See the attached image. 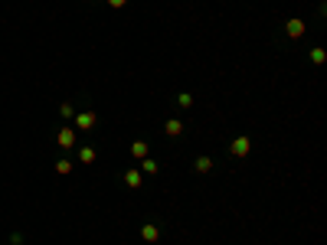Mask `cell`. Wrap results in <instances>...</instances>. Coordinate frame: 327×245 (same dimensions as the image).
I'll use <instances>...</instances> for the list:
<instances>
[{
    "label": "cell",
    "mask_w": 327,
    "mask_h": 245,
    "mask_svg": "<svg viewBox=\"0 0 327 245\" xmlns=\"http://www.w3.org/2000/svg\"><path fill=\"white\" fill-rule=\"evenodd\" d=\"M282 33H285V39H301L304 33H308V20H301V17H288V20H282Z\"/></svg>",
    "instance_id": "1"
},
{
    "label": "cell",
    "mask_w": 327,
    "mask_h": 245,
    "mask_svg": "<svg viewBox=\"0 0 327 245\" xmlns=\"http://www.w3.org/2000/svg\"><path fill=\"white\" fill-rule=\"evenodd\" d=\"M249 151H252V137H249V134H239V137H232V141H229V154L239 157V160H242V157H249Z\"/></svg>",
    "instance_id": "2"
},
{
    "label": "cell",
    "mask_w": 327,
    "mask_h": 245,
    "mask_svg": "<svg viewBox=\"0 0 327 245\" xmlns=\"http://www.w3.org/2000/svg\"><path fill=\"white\" fill-rule=\"evenodd\" d=\"M213 170H216V160H213L209 154L193 157V173H196V177H206V173H213Z\"/></svg>",
    "instance_id": "3"
},
{
    "label": "cell",
    "mask_w": 327,
    "mask_h": 245,
    "mask_svg": "<svg viewBox=\"0 0 327 245\" xmlns=\"http://www.w3.org/2000/svg\"><path fill=\"white\" fill-rule=\"evenodd\" d=\"M56 144L63 147V151H72V147H75V131H72V124H63V127H59Z\"/></svg>",
    "instance_id": "4"
},
{
    "label": "cell",
    "mask_w": 327,
    "mask_h": 245,
    "mask_svg": "<svg viewBox=\"0 0 327 245\" xmlns=\"http://www.w3.org/2000/svg\"><path fill=\"white\" fill-rule=\"evenodd\" d=\"M72 121L82 127V131H92V127L98 124V115H95L92 108H85V111H79V115H72Z\"/></svg>",
    "instance_id": "5"
},
{
    "label": "cell",
    "mask_w": 327,
    "mask_h": 245,
    "mask_svg": "<svg viewBox=\"0 0 327 245\" xmlns=\"http://www.w3.org/2000/svg\"><path fill=\"white\" fill-rule=\"evenodd\" d=\"M121 177H125V186H128V190H141V186H144V173L134 170V167H131V170H125Z\"/></svg>",
    "instance_id": "6"
},
{
    "label": "cell",
    "mask_w": 327,
    "mask_h": 245,
    "mask_svg": "<svg viewBox=\"0 0 327 245\" xmlns=\"http://www.w3.org/2000/svg\"><path fill=\"white\" fill-rule=\"evenodd\" d=\"M131 157H134V160H144V157H151V144H147L144 137H134V141H131Z\"/></svg>",
    "instance_id": "7"
},
{
    "label": "cell",
    "mask_w": 327,
    "mask_h": 245,
    "mask_svg": "<svg viewBox=\"0 0 327 245\" xmlns=\"http://www.w3.org/2000/svg\"><path fill=\"white\" fill-rule=\"evenodd\" d=\"M141 239H144V242H161V222H144V226H141Z\"/></svg>",
    "instance_id": "8"
},
{
    "label": "cell",
    "mask_w": 327,
    "mask_h": 245,
    "mask_svg": "<svg viewBox=\"0 0 327 245\" xmlns=\"http://www.w3.org/2000/svg\"><path fill=\"white\" fill-rule=\"evenodd\" d=\"M183 131H187V124H183L180 118H167V121H164V134H167V137H180Z\"/></svg>",
    "instance_id": "9"
},
{
    "label": "cell",
    "mask_w": 327,
    "mask_h": 245,
    "mask_svg": "<svg viewBox=\"0 0 327 245\" xmlns=\"http://www.w3.org/2000/svg\"><path fill=\"white\" fill-rule=\"evenodd\" d=\"M308 59H311V65H324L327 62V49H324V46H311Z\"/></svg>",
    "instance_id": "10"
},
{
    "label": "cell",
    "mask_w": 327,
    "mask_h": 245,
    "mask_svg": "<svg viewBox=\"0 0 327 245\" xmlns=\"http://www.w3.org/2000/svg\"><path fill=\"white\" fill-rule=\"evenodd\" d=\"M141 173H144V177H157V173H161V163H157L154 157H144V160H141Z\"/></svg>",
    "instance_id": "11"
},
{
    "label": "cell",
    "mask_w": 327,
    "mask_h": 245,
    "mask_svg": "<svg viewBox=\"0 0 327 245\" xmlns=\"http://www.w3.org/2000/svg\"><path fill=\"white\" fill-rule=\"evenodd\" d=\"M173 101H177V108H193V95H190V92H177V98H173Z\"/></svg>",
    "instance_id": "12"
},
{
    "label": "cell",
    "mask_w": 327,
    "mask_h": 245,
    "mask_svg": "<svg viewBox=\"0 0 327 245\" xmlns=\"http://www.w3.org/2000/svg\"><path fill=\"white\" fill-rule=\"evenodd\" d=\"M95 157H98V154H95V147H79V160L82 163H95Z\"/></svg>",
    "instance_id": "13"
},
{
    "label": "cell",
    "mask_w": 327,
    "mask_h": 245,
    "mask_svg": "<svg viewBox=\"0 0 327 245\" xmlns=\"http://www.w3.org/2000/svg\"><path fill=\"white\" fill-rule=\"evenodd\" d=\"M59 115H63V118H65V121L72 118V115H75V108H72V101H63V105H59Z\"/></svg>",
    "instance_id": "14"
},
{
    "label": "cell",
    "mask_w": 327,
    "mask_h": 245,
    "mask_svg": "<svg viewBox=\"0 0 327 245\" xmlns=\"http://www.w3.org/2000/svg\"><path fill=\"white\" fill-rule=\"evenodd\" d=\"M56 173H63V177H65V173H72V160H59V163H56Z\"/></svg>",
    "instance_id": "15"
},
{
    "label": "cell",
    "mask_w": 327,
    "mask_h": 245,
    "mask_svg": "<svg viewBox=\"0 0 327 245\" xmlns=\"http://www.w3.org/2000/svg\"><path fill=\"white\" fill-rule=\"evenodd\" d=\"M108 7H115V10H121V7H128V0H108Z\"/></svg>",
    "instance_id": "16"
}]
</instances>
